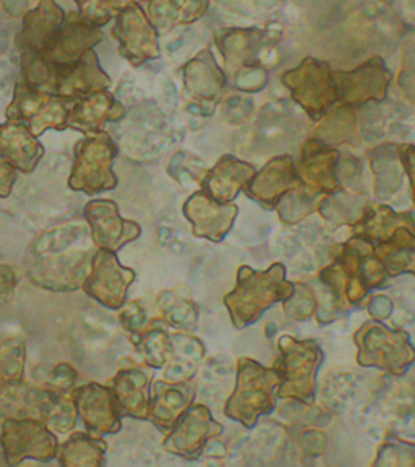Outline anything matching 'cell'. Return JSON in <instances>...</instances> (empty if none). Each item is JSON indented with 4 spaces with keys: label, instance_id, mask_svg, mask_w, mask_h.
Instances as JSON below:
<instances>
[{
    "label": "cell",
    "instance_id": "obj_9",
    "mask_svg": "<svg viewBox=\"0 0 415 467\" xmlns=\"http://www.w3.org/2000/svg\"><path fill=\"white\" fill-rule=\"evenodd\" d=\"M68 110L64 99L18 80L5 116L10 122L26 125L35 137H41L46 130H66Z\"/></svg>",
    "mask_w": 415,
    "mask_h": 467
},
{
    "label": "cell",
    "instance_id": "obj_15",
    "mask_svg": "<svg viewBox=\"0 0 415 467\" xmlns=\"http://www.w3.org/2000/svg\"><path fill=\"white\" fill-rule=\"evenodd\" d=\"M73 401L81 422L96 437L112 435L122 427V414L110 388L99 383H88L73 389Z\"/></svg>",
    "mask_w": 415,
    "mask_h": 467
},
{
    "label": "cell",
    "instance_id": "obj_25",
    "mask_svg": "<svg viewBox=\"0 0 415 467\" xmlns=\"http://www.w3.org/2000/svg\"><path fill=\"white\" fill-rule=\"evenodd\" d=\"M254 175H255V169L252 164L227 154L218 161V164L208 174L204 175L202 192L218 203H227L237 197L241 190L247 187Z\"/></svg>",
    "mask_w": 415,
    "mask_h": 467
},
{
    "label": "cell",
    "instance_id": "obj_4",
    "mask_svg": "<svg viewBox=\"0 0 415 467\" xmlns=\"http://www.w3.org/2000/svg\"><path fill=\"white\" fill-rule=\"evenodd\" d=\"M292 99L314 120H320L339 101L335 81V70L318 58L306 57L299 66L281 75Z\"/></svg>",
    "mask_w": 415,
    "mask_h": 467
},
{
    "label": "cell",
    "instance_id": "obj_31",
    "mask_svg": "<svg viewBox=\"0 0 415 467\" xmlns=\"http://www.w3.org/2000/svg\"><path fill=\"white\" fill-rule=\"evenodd\" d=\"M108 445L93 433L77 431L57 446L58 462L67 467H101L106 462Z\"/></svg>",
    "mask_w": 415,
    "mask_h": 467
},
{
    "label": "cell",
    "instance_id": "obj_5",
    "mask_svg": "<svg viewBox=\"0 0 415 467\" xmlns=\"http://www.w3.org/2000/svg\"><path fill=\"white\" fill-rule=\"evenodd\" d=\"M277 388L279 375L276 370H266L254 360H242L237 389L227 402V416L245 427L255 425L258 417L268 414L275 408Z\"/></svg>",
    "mask_w": 415,
    "mask_h": 467
},
{
    "label": "cell",
    "instance_id": "obj_41",
    "mask_svg": "<svg viewBox=\"0 0 415 467\" xmlns=\"http://www.w3.org/2000/svg\"><path fill=\"white\" fill-rule=\"evenodd\" d=\"M15 181L16 169L4 156H0V198H7L12 193Z\"/></svg>",
    "mask_w": 415,
    "mask_h": 467
},
{
    "label": "cell",
    "instance_id": "obj_2",
    "mask_svg": "<svg viewBox=\"0 0 415 467\" xmlns=\"http://www.w3.org/2000/svg\"><path fill=\"white\" fill-rule=\"evenodd\" d=\"M294 285L285 283V266L273 265L268 271L242 268L239 285L226 297V306L237 328L258 320L265 310L283 299H289Z\"/></svg>",
    "mask_w": 415,
    "mask_h": 467
},
{
    "label": "cell",
    "instance_id": "obj_16",
    "mask_svg": "<svg viewBox=\"0 0 415 467\" xmlns=\"http://www.w3.org/2000/svg\"><path fill=\"white\" fill-rule=\"evenodd\" d=\"M214 41L226 66L239 72L250 67H262L263 52L276 44L277 36L266 29L229 28L219 31Z\"/></svg>",
    "mask_w": 415,
    "mask_h": 467
},
{
    "label": "cell",
    "instance_id": "obj_44",
    "mask_svg": "<svg viewBox=\"0 0 415 467\" xmlns=\"http://www.w3.org/2000/svg\"><path fill=\"white\" fill-rule=\"evenodd\" d=\"M5 387H7V385H5V381H4L2 375H0V391H2V389H4Z\"/></svg>",
    "mask_w": 415,
    "mask_h": 467
},
{
    "label": "cell",
    "instance_id": "obj_23",
    "mask_svg": "<svg viewBox=\"0 0 415 467\" xmlns=\"http://www.w3.org/2000/svg\"><path fill=\"white\" fill-rule=\"evenodd\" d=\"M183 83L187 93L202 104H216L224 95L227 78L218 66L212 49L206 47L183 67Z\"/></svg>",
    "mask_w": 415,
    "mask_h": 467
},
{
    "label": "cell",
    "instance_id": "obj_22",
    "mask_svg": "<svg viewBox=\"0 0 415 467\" xmlns=\"http://www.w3.org/2000/svg\"><path fill=\"white\" fill-rule=\"evenodd\" d=\"M124 114V106L108 89H102L75 99L72 109L68 110L67 129L89 135L104 130V125L116 122Z\"/></svg>",
    "mask_w": 415,
    "mask_h": 467
},
{
    "label": "cell",
    "instance_id": "obj_1",
    "mask_svg": "<svg viewBox=\"0 0 415 467\" xmlns=\"http://www.w3.org/2000/svg\"><path fill=\"white\" fill-rule=\"evenodd\" d=\"M68 231L44 234L31 248L35 260H28V276L37 287L68 292L83 285L96 252L88 245L75 247L83 234Z\"/></svg>",
    "mask_w": 415,
    "mask_h": 467
},
{
    "label": "cell",
    "instance_id": "obj_36",
    "mask_svg": "<svg viewBox=\"0 0 415 467\" xmlns=\"http://www.w3.org/2000/svg\"><path fill=\"white\" fill-rule=\"evenodd\" d=\"M75 4L81 18L96 28L108 25L120 10L116 0H75Z\"/></svg>",
    "mask_w": 415,
    "mask_h": 467
},
{
    "label": "cell",
    "instance_id": "obj_45",
    "mask_svg": "<svg viewBox=\"0 0 415 467\" xmlns=\"http://www.w3.org/2000/svg\"><path fill=\"white\" fill-rule=\"evenodd\" d=\"M133 2H139V0H133Z\"/></svg>",
    "mask_w": 415,
    "mask_h": 467
},
{
    "label": "cell",
    "instance_id": "obj_32",
    "mask_svg": "<svg viewBox=\"0 0 415 467\" xmlns=\"http://www.w3.org/2000/svg\"><path fill=\"white\" fill-rule=\"evenodd\" d=\"M321 124L315 131L314 139L320 140L329 146L343 145L356 137L358 120L348 106L328 112L321 117Z\"/></svg>",
    "mask_w": 415,
    "mask_h": 467
},
{
    "label": "cell",
    "instance_id": "obj_34",
    "mask_svg": "<svg viewBox=\"0 0 415 467\" xmlns=\"http://www.w3.org/2000/svg\"><path fill=\"white\" fill-rule=\"evenodd\" d=\"M372 169L377 175L379 197H389V193L401 185V169L398 166L396 153H389V148L379 146L373 151Z\"/></svg>",
    "mask_w": 415,
    "mask_h": 467
},
{
    "label": "cell",
    "instance_id": "obj_39",
    "mask_svg": "<svg viewBox=\"0 0 415 467\" xmlns=\"http://www.w3.org/2000/svg\"><path fill=\"white\" fill-rule=\"evenodd\" d=\"M399 88L408 98L415 99V46H408L402 57V68L399 73Z\"/></svg>",
    "mask_w": 415,
    "mask_h": 467
},
{
    "label": "cell",
    "instance_id": "obj_8",
    "mask_svg": "<svg viewBox=\"0 0 415 467\" xmlns=\"http://www.w3.org/2000/svg\"><path fill=\"white\" fill-rule=\"evenodd\" d=\"M358 346V364L379 367L381 370L402 375L414 364L415 349L409 336L379 323H367L356 335Z\"/></svg>",
    "mask_w": 415,
    "mask_h": 467
},
{
    "label": "cell",
    "instance_id": "obj_17",
    "mask_svg": "<svg viewBox=\"0 0 415 467\" xmlns=\"http://www.w3.org/2000/svg\"><path fill=\"white\" fill-rule=\"evenodd\" d=\"M171 431L164 448L177 456L195 458L203 451L210 438L223 431V427L213 420L210 410L204 406H192L179 417Z\"/></svg>",
    "mask_w": 415,
    "mask_h": 467
},
{
    "label": "cell",
    "instance_id": "obj_19",
    "mask_svg": "<svg viewBox=\"0 0 415 467\" xmlns=\"http://www.w3.org/2000/svg\"><path fill=\"white\" fill-rule=\"evenodd\" d=\"M341 154L333 146L320 140L310 139L302 148L300 160V182L306 185L312 193H335L339 190L337 162Z\"/></svg>",
    "mask_w": 415,
    "mask_h": 467
},
{
    "label": "cell",
    "instance_id": "obj_10",
    "mask_svg": "<svg viewBox=\"0 0 415 467\" xmlns=\"http://www.w3.org/2000/svg\"><path fill=\"white\" fill-rule=\"evenodd\" d=\"M158 29L139 2L130 0L116 15L112 36L119 43L120 56L133 67L156 60L161 56Z\"/></svg>",
    "mask_w": 415,
    "mask_h": 467
},
{
    "label": "cell",
    "instance_id": "obj_18",
    "mask_svg": "<svg viewBox=\"0 0 415 467\" xmlns=\"http://www.w3.org/2000/svg\"><path fill=\"white\" fill-rule=\"evenodd\" d=\"M110 78L99 66L96 52H85L77 64L70 67H57V81L54 96L64 101H75L96 91L109 89Z\"/></svg>",
    "mask_w": 415,
    "mask_h": 467
},
{
    "label": "cell",
    "instance_id": "obj_24",
    "mask_svg": "<svg viewBox=\"0 0 415 467\" xmlns=\"http://www.w3.org/2000/svg\"><path fill=\"white\" fill-rule=\"evenodd\" d=\"M183 212L193 224V233L200 237L218 242L233 227L237 208L233 204L218 203L204 192H200L189 198Z\"/></svg>",
    "mask_w": 415,
    "mask_h": 467
},
{
    "label": "cell",
    "instance_id": "obj_37",
    "mask_svg": "<svg viewBox=\"0 0 415 467\" xmlns=\"http://www.w3.org/2000/svg\"><path fill=\"white\" fill-rule=\"evenodd\" d=\"M120 323L129 331V335L133 337V341H137L140 336L143 335L146 325H148V315H146L145 308L140 306L139 302H133L120 314Z\"/></svg>",
    "mask_w": 415,
    "mask_h": 467
},
{
    "label": "cell",
    "instance_id": "obj_43",
    "mask_svg": "<svg viewBox=\"0 0 415 467\" xmlns=\"http://www.w3.org/2000/svg\"><path fill=\"white\" fill-rule=\"evenodd\" d=\"M16 275L14 268L7 265H0V297H7L15 291Z\"/></svg>",
    "mask_w": 415,
    "mask_h": 467
},
{
    "label": "cell",
    "instance_id": "obj_35",
    "mask_svg": "<svg viewBox=\"0 0 415 467\" xmlns=\"http://www.w3.org/2000/svg\"><path fill=\"white\" fill-rule=\"evenodd\" d=\"M135 343H137L143 360L154 368H160L166 364L169 354L172 350V344H171L168 333L160 327L146 328L143 335L140 336Z\"/></svg>",
    "mask_w": 415,
    "mask_h": 467
},
{
    "label": "cell",
    "instance_id": "obj_30",
    "mask_svg": "<svg viewBox=\"0 0 415 467\" xmlns=\"http://www.w3.org/2000/svg\"><path fill=\"white\" fill-rule=\"evenodd\" d=\"M37 416L51 431L68 433L77 427L78 412L73 401L72 391H58L51 388H39Z\"/></svg>",
    "mask_w": 415,
    "mask_h": 467
},
{
    "label": "cell",
    "instance_id": "obj_42",
    "mask_svg": "<svg viewBox=\"0 0 415 467\" xmlns=\"http://www.w3.org/2000/svg\"><path fill=\"white\" fill-rule=\"evenodd\" d=\"M399 160H401L402 168L406 169V174L412 185L415 200V145L399 146Z\"/></svg>",
    "mask_w": 415,
    "mask_h": 467
},
{
    "label": "cell",
    "instance_id": "obj_21",
    "mask_svg": "<svg viewBox=\"0 0 415 467\" xmlns=\"http://www.w3.org/2000/svg\"><path fill=\"white\" fill-rule=\"evenodd\" d=\"M104 33L101 28L85 22L78 14H67L64 26L58 33L51 51L44 54L52 66L70 67L80 60L85 52L91 51L101 43Z\"/></svg>",
    "mask_w": 415,
    "mask_h": 467
},
{
    "label": "cell",
    "instance_id": "obj_29",
    "mask_svg": "<svg viewBox=\"0 0 415 467\" xmlns=\"http://www.w3.org/2000/svg\"><path fill=\"white\" fill-rule=\"evenodd\" d=\"M148 16L158 33L195 23L206 15L210 0H148Z\"/></svg>",
    "mask_w": 415,
    "mask_h": 467
},
{
    "label": "cell",
    "instance_id": "obj_40",
    "mask_svg": "<svg viewBox=\"0 0 415 467\" xmlns=\"http://www.w3.org/2000/svg\"><path fill=\"white\" fill-rule=\"evenodd\" d=\"M77 379H78V375L73 367L68 364H57L54 367L51 377L46 381L44 387L58 389V391H72Z\"/></svg>",
    "mask_w": 415,
    "mask_h": 467
},
{
    "label": "cell",
    "instance_id": "obj_3",
    "mask_svg": "<svg viewBox=\"0 0 415 467\" xmlns=\"http://www.w3.org/2000/svg\"><path fill=\"white\" fill-rule=\"evenodd\" d=\"M119 156L114 140L106 131L89 133L75 146V161L68 187L87 195H99L119 185L112 166Z\"/></svg>",
    "mask_w": 415,
    "mask_h": 467
},
{
    "label": "cell",
    "instance_id": "obj_33",
    "mask_svg": "<svg viewBox=\"0 0 415 467\" xmlns=\"http://www.w3.org/2000/svg\"><path fill=\"white\" fill-rule=\"evenodd\" d=\"M26 346L20 337L0 339V375L5 385H20L25 377Z\"/></svg>",
    "mask_w": 415,
    "mask_h": 467
},
{
    "label": "cell",
    "instance_id": "obj_12",
    "mask_svg": "<svg viewBox=\"0 0 415 467\" xmlns=\"http://www.w3.org/2000/svg\"><path fill=\"white\" fill-rule=\"evenodd\" d=\"M135 281V271L122 266L116 254L98 248L91 268L83 281V289L91 299L109 310H119L125 306L129 289Z\"/></svg>",
    "mask_w": 415,
    "mask_h": 467
},
{
    "label": "cell",
    "instance_id": "obj_13",
    "mask_svg": "<svg viewBox=\"0 0 415 467\" xmlns=\"http://www.w3.org/2000/svg\"><path fill=\"white\" fill-rule=\"evenodd\" d=\"M83 216L89 226V235L96 247L117 254L129 242L139 239L141 227L119 214L112 200H91L85 206Z\"/></svg>",
    "mask_w": 415,
    "mask_h": 467
},
{
    "label": "cell",
    "instance_id": "obj_28",
    "mask_svg": "<svg viewBox=\"0 0 415 467\" xmlns=\"http://www.w3.org/2000/svg\"><path fill=\"white\" fill-rule=\"evenodd\" d=\"M193 394L195 391L189 383L158 381L153 388L148 419H151V422L160 427L161 431H171L179 417L190 408Z\"/></svg>",
    "mask_w": 415,
    "mask_h": 467
},
{
    "label": "cell",
    "instance_id": "obj_11",
    "mask_svg": "<svg viewBox=\"0 0 415 467\" xmlns=\"http://www.w3.org/2000/svg\"><path fill=\"white\" fill-rule=\"evenodd\" d=\"M335 81L339 101L354 109L368 102L383 101L393 81V73L383 58L375 56L348 72L335 70Z\"/></svg>",
    "mask_w": 415,
    "mask_h": 467
},
{
    "label": "cell",
    "instance_id": "obj_14",
    "mask_svg": "<svg viewBox=\"0 0 415 467\" xmlns=\"http://www.w3.org/2000/svg\"><path fill=\"white\" fill-rule=\"evenodd\" d=\"M66 16L56 0H41L23 16L22 29L15 36L16 49L22 54H47L64 26Z\"/></svg>",
    "mask_w": 415,
    "mask_h": 467
},
{
    "label": "cell",
    "instance_id": "obj_6",
    "mask_svg": "<svg viewBox=\"0 0 415 467\" xmlns=\"http://www.w3.org/2000/svg\"><path fill=\"white\" fill-rule=\"evenodd\" d=\"M283 354L277 360L279 398H294L312 402L316 385V372L320 368L321 349L314 341H297L285 337L281 343Z\"/></svg>",
    "mask_w": 415,
    "mask_h": 467
},
{
    "label": "cell",
    "instance_id": "obj_27",
    "mask_svg": "<svg viewBox=\"0 0 415 467\" xmlns=\"http://www.w3.org/2000/svg\"><path fill=\"white\" fill-rule=\"evenodd\" d=\"M151 375L141 368H125L112 379V393L122 416L148 419Z\"/></svg>",
    "mask_w": 415,
    "mask_h": 467
},
{
    "label": "cell",
    "instance_id": "obj_7",
    "mask_svg": "<svg viewBox=\"0 0 415 467\" xmlns=\"http://www.w3.org/2000/svg\"><path fill=\"white\" fill-rule=\"evenodd\" d=\"M57 437L41 419L10 417L2 423L0 451L10 466L25 460L47 462L57 456Z\"/></svg>",
    "mask_w": 415,
    "mask_h": 467
},
{
    "label": "cell",
    "instance_id": "obj_38",
    "mask_svg": "<svg viewBox=\"0 0 415 467\" xmlns=\"http://www.w3.org/2000/svg\"><path fill=\"white\" fill-rule=\"evenodd\" d=\"M162 315L164 318L177 328H189L197 315L190 308V304L187 302H177V300H169L168 306H162Z\"/></svg>",
    "mask_w": 415,
    "mask_h": 467
},
{
    "label": "cell",
    "instance_id": "obj_20",
    "mask_svg": "<svg viewBox=\"0 0 415 467\" xmlns=\"http://www.w3.org/2000/svg\"><path fill=\"white\" fill-rule=\"evenodd\" d=\"M299 185V172L294 166V161L289 154H283L273 158L262 171L255 172L245 189L258 203L273 208Z\"/></svg>",
    "mask_w": 415,
    "mask_h": 467
},
{
    "label": "cell",
    "instance_id": "obj_26",
    "mask_svg": "<svg viewBox=\"0 0 415 467\" xmlns=\"http://www.w3.org/2000/svg\"><path fill=\"white\" fill-rule=\"evenodd\" d=\"M0 156L23 174H31L43 160L44 146L26 125L8 120L0 125Z\"/></svg>",
    "mask_w": 415,
    "mask_h": 467
}]
</instances>
